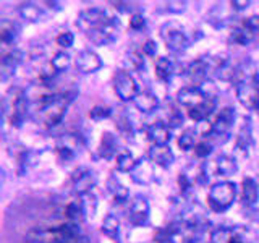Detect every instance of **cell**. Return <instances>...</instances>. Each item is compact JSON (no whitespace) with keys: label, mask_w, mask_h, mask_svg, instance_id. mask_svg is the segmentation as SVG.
Returning a JSON list of instances; mask_svg holds the SVG:
<instances>
[{"label":"cell","mask_w":259,"mask_h":243,"mask_svg":"<svg viewBox=\"0 0 259 243\" xmlns=\"http://www.w3.org/2000/svg\"><path fill=\"white\" fill-rule=\"evenodd\" d=\"M118 143H117V136H113L112 133L109 132H105L101 138V144H99V156L102 159H113V157H117L118 154Z\"/></svg>","instance_id":"24"},{"label":"cell","mask_w":259,"mask_h":243,"mask_svg":"<svg viewBox=\"0 0 259 243\" xmlns=\"http://www.w3.org/2000/svg\"><path fill=\"white\" fill-rule=\"evenodd\" d=\"M254 39H256V36L248 28L243 26V24H240V26L235 28L230 32V37H229L230 43L237 44V46H248V44L253 43Z\"/></svg>","instance_id":"31"},{"label":"cell","mask_w":259,"mask_h":243,"mask_svg":"<svg viewBox=\"0 0 259 243\" xmlns=\"http://www.w3.org/2000/svg\"><path fill=\"white\" fill-rule=\"evenodd\" d=\"M112 5L115 7L118 12H121V13H132V15L138 13V12H135L133 4H130V2H112Z\"/></svg>","instance_id":"48"},{"label":"cell","mask_w":259,"mask_h":243,"mask_svg":"<svg viewBox=\"0 0 259 243\" xmlns=\"http://www.w3.org/2000/svg\"><path fill=\"white\" fill-rule=\"evenodd\" d=\"M186 7H188V4L186 2H182V0H170V2H165V8L167 12L170 13H183L186 10Z\"/></svg>","instance_id":"44"},{"label":"cell","mask_w":259,"mask_h":243,"mask_svg":"<svg viewBox=\"0 0 259 243\" xmlns=\"http://www.w3.org/2000/svg\"><path fill=\"white\" fill-rule=\"evenodd\" d=\"M51 241V230L32 229L24 237V243H49Z\"/></svg>","instance_id":"38"},{"label":"cell","mask_w":259,"mask_h":243,"mask_svg":"<svg viewBox=\"0 0 259 243\" xmlns=\"http://www.w3.org/2000/svg\"><path fill=\"white\" fill-rule=\"evenodd\" d=\"M144 26H146V18L143 13L138 12V13L132 15V18H130V28L133 31H141Z\"/></svg>","instance_id":"45"},{"label":"cell","mask_w":259,"mask_h":243,"mask_svg":"<svg viewBox=\"0 0 259 243\" xmlns=\"http://www.w3.org/2000/svg\"><path fill=\"white\" fill-rule=\"evenodd\" d=\"M107 190L109 193L113 196V199H115L117 202H125L128 201L130 198V191L126 186L121 183L117 177H109V180H107Z\"/></svg>","instance_id":"29"},{"label":"cell","mask_w":259,"mask_h":243,"mask_svg":"<svg viewBox=\"0 0 259 243\" xmlns=\"http://www.w3.org/2000/svg\"><path fill=\"white\" fill-rule=\"evenodd\" d=\"M97 183V177L93 170H89L86 167L78 169L71 177V188L78 196H83V194L93 193V188Z\"/></svg>","instance_id":"9"},{"label":"cell","mask_w":259,"mask_h":243,"mask_svg":"<svg viewBox=\"0 0 259 243\" xmlns=\"http://www.w3.org/2000/svg\"><path fill=\"white\" fill-rule=\"evenodd\" d=\"M164 122L170 128H178V127L183 125V115H182V112L178 110L177 107H172V109L168 110L167 118Z\"/></svg>","instance_id":"41"},{"label":"cell","mask_w":259,"mask_h":243,"mask_svg":"<svg viewBox=\"0 0 259 243\" xmlns=\"http://www.w3.org/2000/svg\"><path fill=\"white\" fill-rule=\"evenodd\" d=\"M256 112H257V115H259V107H257V109H256Z\"/></svg>","instance_id":"55"},{"label":"cell","mask_w":259,"mask_h":243,"mask_svg":"<svg viewBox=\"0 0 259 243\" xmlns=\"http://www.w3.org/2000/svg\"><path fill=\"white\" fill-rule=\"evenodd\" d=\"M73 101L70 94H52L46 96L40 101V117L47 128L59 125L63 120L65 113L68 110V105Z\"/></svg>","instance_id":"1"},{"label":"cell","mask_w":259,"mask_h":243,"mask_svg":"<svg viewBox=\"0 0 259 243\" xmlns=\"http://www.w3.org/2000/svg\"><path fill=\"white\" fill-rule=\"evenodd\" d=\"M121 65H123V70L125 71H141L144 68V57L141 52L138 51H132L128 52L123 60H121Z\"/></svg>","instance_id":"30"},{"label":"cell","mask_w":259,"mask_h":243,"mask_svg":"<svg viewBox=\"0 0 259 243\" xmlns=\"http://www.w3.org/2000/svg\"><path fill=\"white\" fill-rule=\"evenodd\" d=\"M49 243H86V238L81 235V237L71 238V240H60V238H54L52 233H51V241H49Z\"/></svg>","instance_id":"51"},{"label":"cell","mask_w":259,"mask_h":243,"mask_svg":"<svg viewBox=\"0 0 259 243\" xmlns=\"http://www.w3.org/2000/svg\"><path fill=\"white\" fill-rule=\"evenodd\" d=\"M215 169L221 175L230 177L238 172V162L235 157L229 156V154H222L215 159Z\"/></svg>","instance_id":"28"},{"label":"cell","mask_w":259,"mask_h":243,"mask_svg":"<svg viewBox=\"0 0 259 243\" xmlns=\"http://www.w3.org/2000/svg\"><path fill=\"white\" fill-rule=\"evenodd\" d=\"M215 107H217L215 97H206V99L202 101L201 104L188 109V115H190V118L193 122H198V124H201V122H206L210 115H212Z\"/></svg>","instance_id":"17"},{"label":"cell","mask_w":259,"mask_h":243,"mask_svg":"<svg viewBox=\"0 0 259 243\" xmlns=\"http://www.w3.org/2000/svg\"><path fill=\"white\" fill-rule=\"evenodd\" d=\"M143 52L148 55V57H154L157 54V44H156V40H152V39H148L146 43L143 44Z\"/></svg>","instance_id":"47"},{"label":"cell","mask_w":259,"mask_h":243,"mask_svg":"<svg viewBox=\"0 0 259 243\" xmlns=\"http://www.w3.org/2000/svg\"><path fill=\"white\" fill-rule=\"evenodd\" d=\"M148 138L156 146H167L172 141V128L165 122H154L148 127Z\"/></svg>","instance_id":"16"},{"label":"cell","mask_w":259,"mask_h":243,"mask_svg":"<svg viewBox=\"0 0 259 243\" xmlns=\"http://www.w3.org/2000/svg\"><path fill=\"white\" fill-rule=\"evenodd\" d=\"M210 152H212V144L207 143V141H201V143H198L196 146H194V154H196V156L201 157V159L207 157Z\"/></svg>","instance_id":"43"},{"label":"cell","mask_w":259,"mask_h":243,"mask_svg":"<svg viewBox=\"0 0 259 243\" xmlns=\"http://www.w3.org/2000/svg\"><path fill=\"white\" fill-rule=\"evenodd\" d=\"M130 224L135 227H143L148 224L149 221V201L143 194H138V196L132 201V206H130V213H128Z\"/></svg>","instance_id":"10"},{"label":"cell","mask_w":259,"mask_h":243,"mask_svg":"<svg viewBox=\"0 0 259 243\" xmlns=\"http://www.w3.org/2000/svg\"><path fill=\"white\" fill-rule=\"evenodd\" d=\"M178 235H174V237H156L157 243H178L177 241Z\"/></svg>","instance_id":"53"},{"label":"cell","mask_w":259,"mask_h":243,"mask_svg":"<svg viewBox=\"0 0 259 243\" xmlns=\"http://www.w3.org/2000/svg\"><path fill=\"white\" fill-rule=\"evenodd\" d=\"M28 109H29V102H28V96L23 89H16V96L12 102V115H10V122L13 127H21L24 118L28 115Z\"/></svg>","instance_id":"12"},{"label":"cell","mask_w":259,"mask_h":243,"mask_svg":"<svg viewBox=\"0 0 259 243\" xmlns=\"http://www.w3.org/2000/svg\"><path fill=\"white\" fill-rule=\"evenodd\" d=\"M235 117H237V115H235V109L224 107L221 110V113L215 117V120L210 124L209 135L212 138H217V140H221V138H227L230 135L232 128H233Z\"/></svg>","instance_id":"7"},{"label":"cell","mask_w":259,"mask_h":243,"mask_svg":"<svg viewBox=\"0 0 259 243\" xmlns=\"http://www.w3.org/2000/svg\"><path fill=\"white\" fill-rule=\"evenodd\" d=\"M113 89H115L120 101L123 102L135 101L136 96L140 94V88H138L136 79L133 78L132 73H128L125 70L115 71V75H113Z\"/></svg>","instance_id":"5"},{"label":"cell","mask_w":259,"mask_h":243,"mask_svg":"<svg viewBox=\"0 0 259 243\" xmlns=\"http://www.w3.org/2000/svg\"><path fill=\"white\" fill-rule=\"evenodd\" d=\"M257 37H259V36H257Z\"/></svg>","instance_id":"56"},{"label":"cell","mask_w":259,"mask_h":243,"mask_svg":"<svg viewBox=\"0 0 259 243\" xmlns=\"http://www.w3.org/2000/svg\"><path fill=\"white\" fill-rule=\"evenodd\" d=\"M55 43L63 49H70L73 44H75V36H73V32H70V31H63L55 37Z\"/></svg>","instance_id":"42"},{"label":"cell","mask_w":259,"mask_h":243,"mask_svg":"<svg viewBox=\"0 0 259 243\" xmlns=\"http://www.w3.org/2000/svg\"><path fill=\"white\" fill-rule=\"evenodd\" d=\"M194 143H196V130L194 128H186L185 132L178 138V148L182 151H190L194 148Z\"/></svg>","instance_id":"37"},{"label":"cell","mask_w":259,"mask_h":243,"mask_svg":"<svg viewBox=\"0 0 259 243\" xmlns=\"http://www.w3.org/2000/svg\"><path fill=\"white\" fill-rule=\"evenodd\" d=\"M237 97L243 107L256 110L259 107V76L237 85Z\"/></svg>","instance_id":"6"},{"label":"cell","mask_w":259,"mask_h":243,"mask_svg":"<svg viewBox=\"0 0 259 243\" xmlns=\"http://www.w3.org/2000/svg\"><path fill=\"white\" fill-rule=\"evenodd\" d=\"M230 5H232L233 10L241 12V10H246V8L251 5V2L249 0H233V2H230Z\"/></svg>","instance_id":"50"},{"label":"cell","mask_w":259,"mask_h":243,"mask_svg":"<svg viewBox=\"0 0 259 243\" xmlns=\"http://www.w3.org/2000/svg\"><path fill=\"white\" fill-rule=\"evenodd\" d=\"M253 146H254L253 130H251L249 122H245V125L238 132L237 141H235V149H237V152L243 154V156H248L249 151L253 149Z\"/></svg>","instance_id":"19"},{"label":"cell","mask_w":259,"mask_h":243,"mask_svg":"<svg viewBox=\"0 0 259 243\" xmlns=\"http://www.w3.org/2000/svg\"><path fill=\"white\" fill-rule=\"evenodd\" d=\"M259 199V185L253 177H245L241 182V201L243 205L251 208Z\"/></svg>","instance_id":"21"},{"label":"cell","mask_w":259,"mask_h":243,"mask_svg":"<svg viewBox=\"0 0 259 243\" xmlns=\"http://www.w3.org/2000/svg\"><path fill=\"white\" fill-rule=\"evenodd\" d=\"M209 68H210V65L207 59H196L186 67V76L190 78L193 86H201L202 83L207 81Z\"/></svg>","instance_id":"15"},{"label":"cell","mask_w":259,"mask_h":243,"mask_svg":"<svg viewBox=\"0 0 259 243\" xmlns=\"http://www.w3.org/2000/svg\"><path fill=\"white\" fill-rule=\"evenodd\" d=\"M118 130L121 133H125L126 136H130L133 133V127H132V122H130L126 117H121L118 122Z\"/></svg>","instance_id":"49"},{"label":"cell","mask_w":259,"mask_h":243,"mask_svg":"<svg viewBox=\"0 0 259 243\" xmlns=\"http://www.w3.org/2000/svg\"><path fill=\"white\" fill-rule=\"evenodd\" d=\"M65 216H67L68 222H73V224H81L86 219V214H84V208L81 205V201H71L67 205L65 208Z\"/></svg>","instance_id":"32"},{"label":"cell","mask_w":259,"mask_h":243,"mask_svg":"<svg viewBox=\"0 0 259 243\" xmlns=\"http://www.w3.org/2000/svg\"><path fill=\"white\" fill-rule=\"evenodd\" d=\"M160 36L164 39L168 51H172L175 54L186 51L190 46V37L186 36L185 29L178 23H174V21L165 23L164 26L160 28Z\"/></svg>","instance_id":"3"},{"label":"cell","mask_w":259,"mask_h":243,"mask_svg":"<svg viewBox=\"0 0 259 243\" xmlns=\"http://www.w3.org/2000/svg\"><path fill=\"white\" fill-rule=\"evenodd\" d=\"M183 243H206V240L202 237V233H191L183 240Z\"/></svg>","instance_id":"52"},{"label":"cell","mask_w":259,"mask_h":243,"mask_svg":"<svg viewBox=\"0 0 259 243\" xmlns=\"http://www.w3.org/2000/svg\"><path fill=\"white\" fill-rule=\"evenodd\" d=\"M79 201H81V205H83V208H84L86 217H94L96 211H97V201H96L94 194L93 193L83 194V196H79Z\"/></svg>","instance_id":"39"},{"label":"cell","mask_w":259,"mask_h":243,"mask_svg":"<svg viewBox=\"0 0 259 243\" xmlns=\"http://www.w3.org/2000/svg\"><path fill=\"white\" fill-rule=\"evenodd\" d=\"M148 159L152 162L154 166L162 167V169H168L174 164L175 160V154L170 149V146H156L152 144L151 149L148 151Z\"/></svg>","instance_id":"13"},{"label":"cell","mask_w":259,"mask_h":243,"mask_svg":"<svg viewBox=\"0 0 259 243\" xmlns=\"http://www.w3.org/2000/svg\"><path fill=\"white\" fill-rule=\"evenodd\" d=\"M132 178L140 185H149L154 180V164L149 159H140L132 172Z\"/></svg>","instance_id":"20"},{"label":"cell","mask_w":259,"mask_h":243,"mask_svg":"<svg viewBox=\"0 0 259 243\" xmlns=\"http://www.w3.org/2000/svg\"><path fill=\"white\" fill-rule=\"evenodd\" d=\"M115 164H117V169L120 170V172L132 174L136 167V164H138V160L135 159V156L132 152H120L115 157Z\"/></svg>","instance_id":"34"},{"label":"cell","mask_w":259,"mask_h":243,"mask_svg":"<svg viewBox=\"0 0 259 243\" xmlns=\"http://www.w3.org/2000/svg\"><path fill=\"white\" fill-rule=\"evenodd\" d=\"M178 186L183 193H188L193 188V180L186 174H180L178 175Z\"/></svg>","instance_id":"46"},{"label":"cell","mask_w":259,"mask_h":243,"mask_svg":"<svg viewBox=\"0 0 259 243\" xmlns=\"http://www.w3.org/2000/svg\"><path fill=\"white\" fill-rule=\"evenodd\" d=\"M112 18V15H109L104 8H86V10L79 12L76 18V26L79 31H83L84 34H91L93 31L99 29L102 24H105Z\"/></svg>","instance_id":"4"},{"label":"cell","mask_w":259,"mask_h":243,"mask_svg":"<svg viewBox=\"0 0 259 243\" xmlns=\"http://www.w3.org/2000/svg\"><path fill=\"white\" fill-rule=\"evenodd\" d=\"M237 183L235 182H219L212 185V188L209 190L207 202L209 208L214 213H225L227 209H230L232 205L237 199Z\"/></svg>","instance_id":"2"},{"label":"cell","mask_w":259,"mask_h":243,"mask_svg":"<svg viewBox=\"0 0 259 243\" xmlns=\"http://www.w3.org/2000/svg\"><path fill=\"white\" fill-rule=\"evenodd\" d=\"M118 29H120V23L117 21L115 16H112V18L105 24H102L99 29H96L91 34H88V37L96 46H109L117 40Z\"/></svg>","instance_id":"8"},{"label":"cell","mask_w":259,"mask_h":243,"mask_svg":"<svg viewBox=\"0 0 259 243\" xmlns=\"http://www.w3.org/2000/svg\"><path fill=\"white\" fill-rule=\"evenodd\" d=\"M71 65V57L67 52H57L54 55V59L51 60V67L54 68L55 73H62V71H67Z\"/></svg>","instance_id":"36"},{"label":"cell","mask_w":259,"mask_h":243,"mask_svg":"<svg viewBox=\"0 0 259 243\" xmlns=\"http://www.w3.org/2000/svg\"><path fill=\"white\" fill-rule=\"evenodd\" d=\"M0 39L5 46H13L20 39V26L10 20H2L0 24Z\"/></svg>","instance_id":"25"},{"label":"cell","mask_w":259,"mask_h":243,"mask_svg":"<svg viewBox=\"0 0 259 243\" xmlns=\"http://www.w3.org/2000/svg\"><path fill=\"white\" fill-rule=\"evenodd\" d=\"M237 230L230 227H219L210 233V243H232Z\"/></svg>","instance_id":"35"},{"label":"cell","mask_w":259,"mask_h":243,"mask_svg":"<svg viewBox=\"0 0 259 243\" xmlns=\"http://www.w3.org/2000/svg\"><path fill=\"white\" fill-rule=\"evenodd\" d=\"M112 115V109L109 107V105H94V107L89 110V117H91L94 122H102L105 118H109Z\"/></svg>","instance_id":"40"},{"label":"cell","mask_w":259,"mask_h":243,"mask_svg":"<svg viewBox=\"0 0 259 243\" xmlns=\"http://www.w3.org/2000/svg\"><path fill=\"white\" fill-rule=\"evenodd\" d=\"M232 243H245V241H243V238H241V235L237 232V233H235V237H233V240H232Z\"/></svg>","instance_id":"54"},{"label":"cell","mask_w":259,"mask_h":243,"mask_svg":"<svg viewBox=\"0 0 259 243\" xmlns=\"http://www.w3.org/2000/svg\"><path fill=\"white\" fill-rule=\"evenodd\" d=\"M24 60V52L20 49H12L2 57V79H7L13 75L15 70L20 67Z\"/></svg>","instance_id":"18"},{"label":"cell","mask_w":259,"mask_h":243,"mask_svg":"<svg viewBox=\"0 0 259 243\" xmlns=\"http://www.w3.org/2000/svg\"><path fill=\"white\" fill-rule=\"evenodd\" d=\"M206 99V94L202 93L199 86H185L177 93V102L186 109H191L194 105L201 104Z\"/></svg>","instance_id":"14"},{"label":"cell","mask_w":259,"mask_h":243,"mask_svg":"<svg viewBox=\"0 0 259 243\" xmlns=\"http://www.w3.org/2000/svg\"><path fill=\"white\" fill-rule=\"evenodd\" d=\"M18 12H20L21 18L29 21V23H39V21L44 20L42 8H40L39 5H36L34 2H23V4H20Z\"/></svg>","instance_id":"27"},{"label":"cell","mask_w":259,"mask_h":243,"mask_svg":"<svg viewBox=\"0 0 259 243\" xmlns=\"http://www.w3.org/2000/svg\"><path fill=\"white\" fill-rule=\"evenodd\" d=\"M75 65L78 71L84 73V75H91L102 68V59L91 49H83L76 54Z\"/></svg>","instance_id":"11"},{"label":"cell","mask_w":259,"mask_h":243,"mask_svg":"<svg viewBox=\"0 0 259 243\" xmlns=\"http://www.w3.org/2000/svg\"><path fill=\"white\" fill-rule=\"evenodd\" d=\"M133 102L136 105V109L140 112H143V113H151V112H154L159 107L157 94L149 91V89H146V91H140V94L136 96V99Z\"/></svg>","instance_id":"22"},{"label":"cell","mask_w":259,"mask_h":243,"mask_svg":"<svg viewBox=\"0 0 259 243\" xmlns=\"http://www.w3.org/2000/svg\"><path fill=\"white\" fill-rule=\"evenodd\" d=\"M76 149H78V140H73L71 135H67L59 140L57 143V154L63 162L73 160L76 157Z\"/></svg>","instance_id":"23"},{"label":"cell","mask_w":259,"mask_h":243,"mask_svg":"<svg viewBox=\"0 0 259 243\" xmlns=\"http://www.w3.org/2000/svg\"><path fill=\"white\" fill-rule=\"evenodd\" d=\"M101 232L109 238H118V232H120V221L115 214H109L107 217L102 221L101 225Z\"/></svg>","instance_id":"33"},{"label":"cell","mask_w":259,"mask_h":243,"mask_svg":"<svg viewBox=\"0 0 259 243\" xmlns=\"http://www.w3.org/2000/svg\"><path fill=\"white\" fill-rule=\"evenodd\" d=\"M177 73V65L170 57H159L156 60V75L160 81H170Z\"/></svg>","instance_id":"26"}]
</instances>
